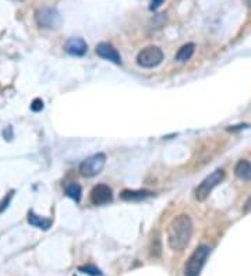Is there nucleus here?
<instances>
[{
	"label": "nucleus",
	"instance_id": "1a4fd4ad",
	"mask_svg": "<svg viewBox=\"0 0 251 276\" xmlns=\"http://www.w3.org/2000/svg\"><path fill=\"white\" fill-rule=\"evenodd\" d=\"M64 51L71 56H83L87 52V43L83 38H71L66 42Z\"/></svg>",
	"mask_w": 251,
	"mask_h": 276
},
{
	"label": "nucleus",
	"instance_id": "0eeeda50",
	"mask_svg": "<svg viewBox=\"0 0 251 276\" xmlns=\"http://www.w3.org/2000/svg\"><path fill=\"white\" fill-rule=\"evenodd\" d=\"M112 188L106 184H98L91 191V203L94 205H106L112 201Z\"/></svg>",
	"mask_w": 251,
	"mask_h": 276
},
{
	"label": "nucleus",
	"instance_id": "aec40b11",
	"mask_svg": "<svg viewBox=\"0 0 251 276\" xmlns=\"http://www.w3.org/2000/svg\"><path fill=\"white\" fill-rule=\"evenodd\" d=\"M243 2L246 3L247 7H250V9H251V0H243Z\"/></svg>",
	"mask_w": 251,
	"mask_h": 276
},
{
	"label": "nucleus",
	"instance_id": "20e7f679",
	"mask_svg": "<svg viewBox=\"0 0 251 276\" xmlns=\"http://www.w3.org/2000/svg\"><path fill=\"white\" fill-rule=\"evenodd\" d=\"M223 179H225V172L222 169H216L215 172L209 174L208 178H205L203 183L197 187V190H195V198L198 201H205L209 197V194L212 193V190L216 186H219V183H222Z\"/></svg>",
	"mask_w": 251,
	"mask_h": 276
},
{
	"label": "nucleus",
	"instance_id": "7ed1b4c3",
	"mask_svg": "<svg viewBox=\"0 0 251 276\" xmlns=\"http://www.w3.org/2000/svg\"><path fill=\"white\" fill-rule=\"evenodd\" d=\"M35 21L38 26L45 30H58L63 22L60 13L56 9L47 7V6L38 9L35 13Z\"/></svg>",
	"mask_w": 251,
	"mask_h": 276
},
{
	"label": "nucleus",
	"instance_id": "f3484780",
	"mask_svg": "<svg viewBox=\"0 0 251 276\" xmlns=\"http://www.w3.org/2000/svg\"><path fill=\"white\" fill-rule=\"evenodd\" d=\"M163 2H165V0H152L151 6H149V9H151V10H157L158 7L162 5Z\"/></svg>",
	"mask_w": 251,
	"mask_h": 276
},
{
	"label": "nucleus",
	"instance_id": "6ab92c4d",
	"mask_svg": "<svg viewBox=\"0 0 251 276\" xmlns=\"http://www.w3.org/2000/svg\"><path fill=\"white\" fill-rule=\"evenodd\" d=\"M251 211V197L247 199L246 205H244V214H248Z\"/></svg>",
	"mask_w": 251,
	"mask_h": 276
},
{
	"label": "nucleus",
	"instance_id": "ddd939ff",
	"mask_svg": "<svg viewBox=\"0 0 251 276\" xmlns=\"http://www.w3.org/2000/svg\"><path fill=\"white\" fill-rule=\"evenodd\" d=\"M194 43H186L183 46L179 49V52L176 53V60L178 62H187L191 59V56L194 55Z\"/></svg>",
	"mask_w": 251,
	"mask_h": 276
},
{
	"label": "nucleus",
	"instance_id": "a211bd4d",
	"mask_svg": "<svg viewBox=\"0 0 251 276\" xmlns=\"http://www.w3.org/2000/svg\"><path fill=\"white\" fill-rule=\"evenodd\" d=\"M13 197V193H10L9 194V195H7V197H6V199L5 201H3V203H2V207H0V212H2V211H3V209L6 208V207H7V201H10V198Z\"/></svg>",
	"mask_w": 251,
	"mask_h": 276
},
{
	"label": "nucleus",
	"instance_id": "9b49d317",
	"mask_svg": "<svg viewBox=\"0 0 251 276\" xmlns=\"http://www.w3.org/2000/svg\"><path fill=\"white\" fill-rule=\"evenodd\" d=\"M151 195V191H146V190H124L120 197L124 201H141V199H145Z\"/></svg>",
	"mask_w": 251,
	"mask_h": 276
},
{
	"label": "nucleus",
	"instance_id": "6e6552de",
	"mask_svg": "<svg viewBox=\"0 0 251 276\" xmlns=\"http://www.w3.org/2000/svg\"><path fill=\"white\" fill-rule=\"evenodd\" d=\"M96 53H98V56H101L105 60H109V62L115 63V64H121L120 53L117 52L110 43H106V42L99 43L96 46Z\"/></svg>",
	"mask_w": 251,
	"mask_h": 276
},
{
	"label": "nucleus",
	"instance_id": "39448f33",
	"mask_svg": "<svg viewBox=\"0 0 251 276\" xmlns=\"http://www.w3.org/2000/svg\"><path fill=\"white\" fill-rule=\"evenodd\" d=\"M105 163H106V157L104 154H95L83 161V163L80 165V173L84 178H94L104 170Z\"/></svg>",
	"mask_w": 251,
	"mask_h": 276
},
{
	"label": "nucleus",
	"instance_id": "dca6fc26",
	"mask_svg": "<svg viewBox=\"0 0 251 276\" xmlns=\"http://www.w3.org/2000/svg\"><path fill=\"white\" fill-rule=\"evenodd\" d=\"M31 109L34 110V112H39V110L43 109V102H42L41 99H35V101L32 102Z\"/></svg>",
	"mask_w": 251,
	"mask_h": 276
},
{
	"label": "nucleus",
	"instance_id": "9d476101",
	"mask_svg": "<svg viewBox=\"0 0 251 276\" xmlns=\"http://www.w3.org/2000/svg\"><path fill=\"white\" fill-rule=\"evenodd\" d=\"M235 174L243 182H250L251 180V163L246 159L237 162L235 167Z\"/></svg>",
	"mask_w": 251,
	"mask_h": 276
},
{
	"label": "nucleus",
	"instance_id": "2eb2a0df",
	"mask_svg": "<svg viewBox=\"0 0 251 276\" xmlns=\"http://www.w3.org/2000/svg\"><path fill=\"white\" fill-rule=\"evenodd\" d=\"M80 271L83 272V273H87V275H91V276H102L104 275V273L101 272V269H98V268L94 265L80 266Z\"/></svg>",
	"mask_w": 251,
	"mask_h": 276
},
{
	"label": "nucleus",
	"instance_id": "4468645a",
	"mask_svg": "<svg viewBox=\"0 0 251 276\" xmlns=\"http://www.w3.org/2000/svg\"><path fill=\"white\" fill-rule=\"evenodd\" d=\"M66 194H67L68 197L73 198L74 201H77L79 203L80 199H81V187H80L79 184H70L66 187Z\"/></svg>",
	"mask_w": 251,
	"mask_h": 276
},
{
	"label": "nucleus",
	"instance_id": "423d86ee",
	"mask_svg": "<svg viewBox=\"0 0 251 276\" xmlns=\"http://www.w3.org/2000/svg\"><path fill=\"white\" fill-rule=\"evenodd\" d=\"M163 60V52L162 49L158 46H148L142 49L141 52L137 56V63L145 68H152L159 66Z\"/></svg>",
	"mask_w": 251,
	"mask_h": 276
},
{
	"label": "nucleus",
	"instance_id": "f257e3e1",
	"mask_svg": "<svg viewBox=\"0 0 251 276\" xmlns=\"http://www.w3.org/2000/svg\"><path fill=\"white\" fill-rule=\"evenodd\" d=\"M193 236V222L188 215H179L167 228V244L173 251L184 250Z\"/></svg>",
	"mask_w": 251,
	"mask_h": 276
},
{
	"label": "nucleus",
	"instance_id": "f03ea898",
	"mask_svg": "<svg viewBox=\"0 0 251 276\" xmlns=\"http://www.w3.org/2000/svg\"><path fill=\"white\" fill-rule=\"evenodd\" d=\"M209 253H211V248L208 245H199L188 258L187 264L184 266V276H199Z\"/></svg>",
	"mask_w": 251,
	"mask_h": 276
},
{
	"label": "nucleus",
	"instance_id": "412c9836",
	"mask_svg": "<svg viewBox=\"0 0 251 276\" xmlns=\"http://www.w3.org/2000/svg\"><path fill=\"white\" fill-rule=\"evenodd\" d=\"M18 2H22V0H18Z\"/></svg>",
	"mask_w": 251,
	"mask_h": 276
},
{
	"label": "nucleus",
	"instance_id": "f8f14e48",
	"mask_svg": "<svg viewBox=\"0 0 251 276\" xmlns=\"http://www.w3.org/2000/svg\"><path fill=\"white\" fill-rule=\"evenodd\" d=\"M28 222H30L32 226H35V228H39V229L43 230H47L51 226H52V220H51V219L42 218V216L35 215L34 212H30V215H28Z\"/></svg>",
	"mask_w": 251,
	"mask_h": 276
}]
</instances>
